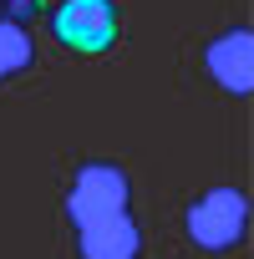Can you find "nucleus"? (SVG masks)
<instances>
[{"label": "nucleus", "mask_w": 254, "mask_h": 259, "mask_svg": "<svg viewBox=\"0 0 254 259\" xmlns=\"http://www.w3.org/2000/svg\"><path fill=\"white\" fill-rule=\"evenodd\" d=\"M56 36L71 51H107L117 41V6L112 0H66L56 11Z\"/></svg>", "instance_id": "obj_3"}, {"label": "nucleus", "mask_w": 254, "mask_h": 259, "mask_svg": "<svg viewBox=\"0 0 254 259\" xmlns=\"http://www.w3.org/2000/svg\"><path fill=\"white\" fill-rule=\"evenodd\" d=\"M249 229V198L239 188H214L188 208V234L203 249H234Z\"/></svg>", "instance_id": "obj_1"}, {"label": "nucleus", "mask_w": 254, "mask_h": 259, "mask_svg": "<svg viewBox=\"0 0 254 259\" xmlns=\"http://www.w3.org/2000/svg\"><path fill=\"white\" fill-rule=\"evenodd\" d=\"M208 71L219 76V87H229L234 97H244L254 87V36L249 31H229L208 46Z\"/></svg>", "instance_id": "obj_4"}, {"label": "nucleus", "mask_w": 254, "mask_h": 259, "mask_svg": "<svg viewBox=\"0 0 254 259\" xmlns=\"http://www.w3.org/2000/svg\"><path fill=\"white\" fill-rule=\"evenodd\" d=\"M31 56H36L31 36H26L21 26H11V21H0V76H11V71L31 66Z\"/></svg>", "instance_id": "obj_6"}, {"label": "nucleus", "mask_w": 254, "mask_h": 259, "mask_svg": "<svg viewBox=\"0 0 254 259\" xmlns=\"http://www.w3.org/2000/svg\"><path fill=\"white\" fill-rule=\"evenodd\" d=\"M81 254L87 259H133L138 254V224L127 219V213L81 224Z\"/></svg>", "instance_id": "obj_5"}, {"label": "nucleus", "mask_w": 254, "mask_h": 259, "mask_svg": "<svg viewBox=\"0 0 254 259\" xmlns=\"http://www.w3.org/2000/svg\"><path fill=\"white\" fill-rule=\"evenodd\" d=\"M122 208H127V178H122V168H112V163H87L81 178H76V188H71V198H66L71 224L81 229V224L112 219V213H122Z\"/></svg>", "instance_id": "obj_2"}]
</instances>
